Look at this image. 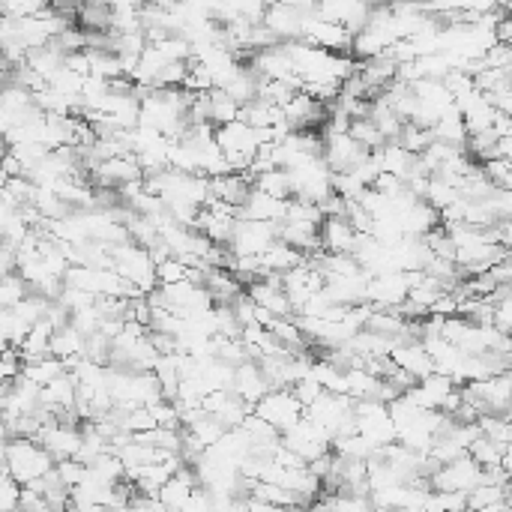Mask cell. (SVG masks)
Wrapping results in <instances>:
<instances>
[{"instance_id":"1","label":"cell","mask_w":512,"mask_h":512,"mask_svg":"<svg viewBox=\"0 0 512 512\" xmlns=\"http://www.w3.org/2000/svg\"><path fill=\"white\" fill-rule=\"evenodd\" d=\"M54 465H57V459L33 435H15L3 444V468L24 486L48 477L54 471Z\"/></svg>"},{"instance_id":"2","label":"cell","mask_w":512,"mask_h":512,"mask_svg":"<svg viewBox=\"0 0 512 512\" xmlns=\"http://www.w3.org/2000/svg\"><path fill=\"white\" fill-rule=\"evenodd\" d=\"M111 267L138 291V294H150L153 288H159V273H156V258L147 246L135 243L132 237L123 243L111 246Z\"/></svg>"},{"instance_id":"3","label":"cell","mask_w":512,"mask_h":512,"mask_svg":"<svg viewBox=\"0 0 512 512\" xmlns=\"http://www.w3.org/2000/svg\"><path fill=\"white\" fill-rule=\"evenodd\" d=\"M216 141H219V147L225 150V156L231 159L234 171H249L252 159H255L258 150L264 147L261 132H258L249 120H243V117L228 120V123H219V126H216Z\"/></svg>"},{"instance_id":"4","label":"cell","mask_w":512,"mask_h":512,"mask_svg":"<svg viewBox=\"0 0 512 512\" xmlns=\"http://www.w3.org/2000/svg\"><path fill=\"white\" fill-rule=\"evenodd\" d=\"M354 426L375 450H387L399 441V429H396V420L390 414V402L360 399L354 405Z\"/></svg>"},{"instance_id":"5","label":"cell","mask_w":512,"mask_h":512,"mask_svg":"<svg viewBox=\"0 0 512 512\" xmlns=\"http://www.w3.org/2000/svg\"><path fill=\"white\" fill-rule=\"evenodd\" d=\"M354 399L345 396V393H330L324 390L309 408H306V417L312 423H318L330 438H339L345 432H354Z\"/></svg>"},{"instance_id":"6","label":"cell","mask_w":512,"mask_h":512,"mask_svg":"<svg viewBox=\"0 0 512 512\" xmlns=\"http://www.w3.org/2000/svg\"><path fill=\"white\" fill-rule=\"evenodd\" d=\"M291 174V186H294V195L297 198H306V201H324L336 192V171L327 165L324 156H312L294 168H288Z\"/></svg>"},{"instance_id":"7","label":"cell","mask_w":512,"mask_h":512,"mask_svg":"<svg viewBox=\"0 0 512 512\" xmlns=\"http://www.w3.org/2000/svg\"><path fill=\"white\" fill-rule=\"evenodd\" d=\"M255 414L264 417L270 426H276L279 432H288L291 426H297L306 417V405L300 402V396L294 393V387H273L258 405Z\"/></svg>"},{"instance_id":"8","label":"cell","mask_w":512,"mask_h":512,"mask_svg":"<svg viewBox=\"0 0 512 512\" xmlns=\"http://www.w3.org/2000/svg\"><path fill=\"white\" fill-rule=\"evenodd\" d=\"M483 477H486V468L468 453V456H462V459H453V462L441 465V468L429 477V483H432V489H441V492L471 495V492L483 483Z\"/></svg>"},{"instance_id":"9","label":"cell","mask_w":512,"mask_h":512,"mask_svg":"<svg viewBox=\"0 0 512 512\" xmlns=\"http://www.w3.org/2000/svg\"><path fill=\"white\" fill-rule=\"evenodd\" d=\"M408 294H411V273L405 270H387L369 276L366 300L375 309H399L408 303Z\"/></svg>"},{"instance_id":"10","label":"cell","mask_w":512,"mask_h":512,"mask_svg":"<svg viewBox=\"0 0 512 512\" xmlns=\"http://www.w3.org/2000/svg\"><path fill=\"white\" fill-rule=\"evenodd\" d=\"M321 135H324V159H327V165L339 174V171H351V168H357L372 150L363 144V141H357L354 135H351V129L348 132H330V129H321Z\"/></svg>"},{"instance_id":"11","label":"cell","mask_w":512,"mask_h":512,"mask_svg":"<svg viewBox=\"0 0 512 512\" xmlns=\"http://www.w3.org/2000/svg\"><path fill=\"white\" fill-rule=\"evenodd\" d=\"M282 444L291 453H297L300 459H306V462H312V459H318V456H324V453L333 450V438L318 423H312L309 417H303L297 426H291L288 432H282Z\"/></svg>"},{"instance_id":"12","label":"cell","mask_w":512,"mask_h":512,"mask_svg":"<svg viewBox=\"0 0 512 512\" xmlns=\"http://www.w3.org/2000/svg\"><path fill=\"white\" fill-rule=\"evenodd\" d=\"M282 282H285V291H288V297H291V303H294V315L318 294V291H324V285H327V279H324V273H321V267H318V261L309 255L303 264H297L294 270H288L285 276H282Z\"/></svg>"},{"instance_id":"13","label":"cell","mask_w":512,"mask_h":512,"mask_svg":"<svg viewBox=\"0 0 512 512\" xmlns=\"http://www.w3.org/2000/svg\"><path fill=\"white\" fill-rule=\"evenodd\" d=\"M276 237H279V222H261V219H243L240 216L228 249L234 255H264V249Z\"/></svg>"},{"instance_id":"14","label":"cell","mask_w":512,"mask_h":512,"mask_svg":"<svg viewBox=\"0 0 512 512\" xmlns=\"http://www.w3.org/2000/svg\"><path fill=\"white\" fill-rule=\"evenodd\" d=\"M390 360H393L402 372H408L414 381H420V378H426V375L435 372V360H432L426 342H423V339H414V336L396 339V342H393V351H390Z\"/></svg>"},{"instance_id":"15","label":"cell","mask_w":512,"mask_h":512,"mask_svg":"<svg viewBox=\"0 0 512 512\" xmlns=\"http://www.w3.org/2000/svg\"><path fill=\"white\" fill-rule=\"evenodd\" d=\"M90 177L96 180V186L120 189V186H126V183H132V180H141V177H144V168H141V162H138L135 153H120V156L102 159V162L90 171Z\"/></svg>"},{"instance_id":"16","label":"cell","mask_w":512,"mask_h":512,"mask_svg":"<svg viewBox=\"0 0 512 512\" xmlns=\"http://www.w3.org/2000/svg\"><path fill=\"white\" fill-rule=\"evenodd\" d=\"M246 291H249V297H252L261 309H267L273 318H291V315H294V303H291V297H288V291H285L282 276H261V279H255L252 285H246Z\"/></svg>"},{"instance_id":"17","label":"cell","mask_w":512,"mask_h":512,"mask_svg":"<svg viewBox=\"0 0 512 512\" xmlns=\"http://www.w3.org/2000/svg\"><path fill=\"white\" fill-rule=\"evenodd\" d=\"M246 405H258L270 390H273V384H270V378H267V372H264V366H261V360H243L237 369H234V387H231Z\"/></svg>"},{"instance_id":"18","label":"cell","mask_w":512,"mask_h":512,"mask_svg":"<svg viewBox=\"0 0 512 512\" xmlns=\"http://www.w3.org/2000/svg\"><path fill=\"white\" fill-rule=\"evenodd\" d=\"M360 237H363V231L351 222V216H327L321 225V249L324 252H336V255L351 252L354 255Z\"/></svg>"},{"instance_id":"19","label":"cell","mask_w":512,"mask_h":512,"mask_svg":"<svg viewBox=\"0 0 512 512\" xmlns=\"http://www.w3.org/2000/svg\"><path fill=\"white\" fill-rule=\"evenodd\" d=\"M198 486H201V480H198L195 468H192V465H183V468L159 489V501H162L168 510H186L189 501L195 498Z\"/></svg>"},{"instance_id":"20","label":"cell","mask_w":512,"mask_h":512,"mask_svg":"<svg viewBox=\"0 0 512 512\" xmlns=\"http://www.w3.org/2000/svg\"><path fill=\"white\" fill-rule=\"evenodd\" d=\"M288 210V198H276L258 186H252V192L246 195V201L240 204V216L243 219H261V222H282Z\"/></svg>"},{"instance_id":"21","label":"cell","mask_w":512,"mask_h":512,"mask_svg":"<svg viewBox=\"0 0 512 512\" xmlns=\"http://www.w3.org/2000/svg\"><path fill=\"white\" fill-rule=\"evenodd\" d=\"M306 258H309V255H306L303 249H297V246H291L288 240L276 237V240L264 249V255H261L264 276H285L288 270H294V267L303 264Z\"/></svg>"},{"instance_id":"22","label":"cell","mask_w":512,"mask_h":512,"mask_svg":"<svg viewBox=\"0 0 512 512\" xmlns=\"http://www.w3.org/2000/svg\"><path fill=\"white\" fill-rule=\"evenodd\" d=\"M84 351H87V336L72 321L63 324V327H57V333L51 339V354H57L60 360H66L72 366L75 360L84 357Z\"/></svg>"},{"instance_id":"23","label":"cell","mask_w":512,"mask_h":512,"mask_svg":"<svg viewBox=\"0 0 512 512\" xmlns=\"http://www.w3.org/2000/svg\"><path fill=\"white\" fill-rule=\"evenodd\" d=\"M69 369V363L66 360H60L57 354H42V357H33V360H24V378H30L33 384H39V387H45V384H51L54 378H60L63 372Z\"/></svg>"},{"instance_id":"24","label":"cell","mask_w":512,"mask_h":512,"mask_svg":"<svg viewBox=\"0 0 512 512\" xmlns=\"http://www.w3.org/2000/svg\"><path fill=\"white\" fill-rule=\"evenodd\" d=\"M432 132H435L438 141H447V144H456V147H468V138H471V129H468V123H465V117H462L459 108L447 111V114L432 126Z\"/></svg>"},{"instance_id":"25","label":"cell","mask_w":512,"mask_h":512,"mask_svg":"<svg viewBox=\"0 0 512 512\" xmlns=\"http://www.w3.org/2000/svg\"><path fill=\"white\" fill-rule=\"evenodd\" d=\"M57 327L42 318L30 327V333L24 336V342L18 345V351L24 354V360H33V357H42V354H51V339H54Z\"/></svg>"},{"instance_id":"26","label":"cell","mask_w":512,"mask_h":512,"mask_svg":"<svg viewBox=\"0 0 512 512\" xmlns=\"http://www.w3.org/2000/svg\"><path fill=\"white\" fill-rule=\"evenodd\" d=\"M255 186L276 195V198H291L294 195V186H291V174L288 168H270V171H261L255 177Z\"/></svg>"},{"instance_id":"27","label":"cell","mask_w":512,"mask_h":512,"mask_svg":"<svg viewBox=\"0 0 512 512\" xmlns=\"http://www.w3.org/2000/svg\"><path fill=\"white\" fill-rule=\"evenodd\" d=\"M33 294V288H30V282L18 273V270H12V273H3V285H0V303H3V309H9V306H18L24 297H30Z\"/></svg>"},{"instance_id":"28","label":"cell","mask_w":512,"mask_h":512,"mask_svg":"<svg viewBox=\"0 0 512 512\" xmlns=\"http://www.w3.org/2000/svg\"><path fill=\"white\" fill-rule=\"evenodd\" d=\"M351 135L357 138V141H363L369 150H378L384 141H387V135L381 132V126L369 117V114H363V117H354V123H351Z\"/></svg>"},{"instance_id":"29","label":"cell","mask_w":512,"mask_h":512,"mask_svg":"<svg viewBox=\"0 0 512 512\" xmlns=\"http://www.w3.org/2000/svg\"><path fill=\"white\" fill-rule=\"evenodd\" d=\"M21 495H24V483H18L3 468V474H0V512H21Z\"/></svg>"}]
</instances>
